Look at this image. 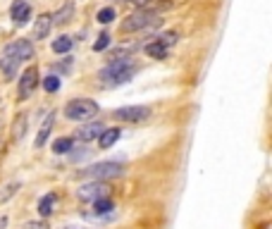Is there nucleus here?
Listing matches in <instances>:
<instances>
[{
    "label": "nucleus",
    "instance_id": "obj_1",
    "mask_svg": "<svg viewBox=\"0 0 272 229\" xmlns=\"http://www.w3.org/2000/svg\"><path fill=\"white\" fill-rule=\"evenodd\" d=\"M134 74H136V67L132 65V57H115V60H108V67L98 76L103 86H119V84L132 81Z\"/></svg>",
    "mask_w": 272,
    "mask_h": 229
},
{
    "label": "nucleus",
    "instance_id": "obj_2",
    "mask_svg": "<svg viewBox=\"0 0 272 229\" xmlns=\"http://www.w3.org/2000/svg\"><path fill=\"white\" fill-rule=\"evenodd\" d=\"M98 103L91 100V98H74L65 105V117L72 119V122H89L98 115Z\"/></svg>",
    "mask_w": 272,
    "mask_h": 229
},
{
    "label": "nucleus",
    "instance_id": "obj_3",
    "mask_svg": "<svg viewBox=\"0 0 272 229\" xmlns=\"http://www.w3.org/2000/svg\"><path fill=\"white\" fill-rule=\"evenodd\" d=\"M122 172H124V165H122V162L105 160V162H96V165L81 170V177H86V179L108 181V179H115V177H122Z\"/></svg>",
    "mask_w": 272,
    "mask_h": 229
},
{
    "label": "nucleus",
    "instance_id": "obj_4",
    "mask_svg": "<svg viewBox=\"0 0 272 229\" xmlns=\"http://www.w3.org/2000/svg\"><path fill=\"white\" fill-rule=\"evenodd\" d=\"M155 22H160V17H158L153 10H139V12L129 14V17L119 24V31H122V34H132V31H141V29L153 27Z\"/></svg>",
    "mask_w": 272,
    "mask_h": 229
},
{
    "label": "nucleus",
    "instance_id": "obj_5",
    "mask_svg": "<svg viewBox=\"0 0 272 229\" xmlns=\"http://www.w3.org/2000/svg\"><path fill=\"white\" fill-rule=\"evenodd\" d=\"M19 55H17V48L14 43H7L3 53H0V72L5 74V79H14L17 76V70H19Z\"/></svg>",
    "mask_w": 272,
    "mask_h": 229
},
{
    "label": "nucleus",
    "instance_id": "obj_6",
    "mask_svg": "<svg viewBox=\"0 0 272 229\" xmlns=\"http://www.w3.org/2000/svg\"><path fill=\"white\" fill-rule=\"evenodd\" d=\"M110 184L108 181H98V179H91L89 184H81L77 191V196L81 201H98V198H105V196H110Z\"/></svg>",
    "mask_w": 272,
    "mask_h": 229
},
{
    "label": "nucleus",
    "instance_id": "obj_7",
    "mask_svg": "<svg viewBox=\"0 0 272 229\" xmlns=\"http://www.w3.org/2000/svg\"><path fill=\"white\" fill-rule=\"evenodd\" d=\"M148 117H151V108H146V105H124V108H117V110H115V119L129 122V124L146 122Z\"/></svg>",
    "mask_w": 272,
    "mask_h": 229
},
{
    "label": "nucleus",
    "instance_id": "obj_8",
    "mask_svg": "<svg viewBox=\"0 0 272 229\" xmlns=\"http://www.w3.org/2000/svg\"><path fill=\"white\" fill-rule=\"evenodd\" d=\"M36 86H38V70H36V67H29V70H24V74H22V79H19V98L22 100H27V98L34 96Z\"/></svg>",
    "mask_w": 272,
    "mask_h": 229
},
{
    "label": "nucleus",
    "instance_id": "obj_9",
    "mask_svg": "<svg viewBox=\"0 0 272 229\" xmlns=\"http://www.w3.org/2000/svg\"><path fill=\"white\" fill-rule=\"evenodd\" d=\"M103 129H105V124H103V122L89 119V122H84V124H81V127L77 129V132H74V139H77V141H81V143H89V141L98 139Z\"/></svg>",
    "mask_w": 272,
    "mask_h": 229
},
{
    "label": "nucleus",
    "instance_id": "obj_10",
    "mask_svg": "<svg viewBox=\"0 0 272 229\" xmlns=\"http://www.w3.org/2000/svg\"><path fill=\"white\" fill-rule=\"evenodd\" d=\"M29 14H31V5H29L27 0H14L12 7H10V17H12V22L17 24V27L27 24Z\"/></svg>",
    "mask_w": 272,
    "mask_h": 229
},
{
    "label": "nucleus",
    "instance_id": "obj_11",
    "mask_svg": "<svg viewBox=\"0 0 272 229\" xmlns=\"http://www.w3.org/2000/svg\"><path fill=\"white\" fill-rule=\"evenodd\" d=\"M50 29H53V17H50V14H41L34 24V34H31V38L43 41V38L50 34Z\"/></svg>",
    "mask_w": 272,
    "mask_h": 229
},
{
    "label": "nucleus",
    "instance_id": "obj_12",
    "mask_svg": "<svg viewBox=\"0 0 272 229\" xmlns=\"http://www.w3.org/2000/svg\"><path fill=\"white\" fill-rule=\"evenodd\" d=\"M119 136H122V129H115V127H112V129H103L100 136H98V146L103 148V151H108L112 143H117Z\"/></svg>",
    "mask_w": 272,
    "mask_h": 229
},
{
    "label": "nucleus",
    "instance_id": "obj_13",
    "mask_svg": "<svg viewBox=\"0 0 272 229\" xmlns=\"http://www.w3.org/2000/svg\"><path fill=\"white\" fill-rule=\"evenodd\" d=\"M72 14H74V3L72 0H67L65 3V7H60L55 14H50L53 17V24H57V27H62V24H67V22L72 19Z\"/></svg>",
    "mask_w": 272,
    "mask_h": 229
},
{
    "label": "nucleus",
    "instance_id": "obj_14",
    "mask_svg": "<svg viewBox=\"0 0 272 229\" xmlns=\"http://www.w3.org/2000/svg\"><path fill=\"white\" fill-rule=\"evenodd\" d=\"M53 115H55V112H50L48 117H46V124H41V129H38V136H36V141H34L36 148H43V143L48 141L50 129H53Z\"/></svg>",
    "mask_w": 272,
    "mask_h": 229
},
{
    "label": "nucleus",
    "instance_id": "obj_15",
    "mask_svg": "<svg viewBox=\"0 0 272 229\" xmlns=\"http://www.w3.org/2000/svg\"><path fill=\"white\" fill-rule=\"evenodd\" d=\"M93 210L96 213H91V215H110V213H115V203L110 201V196H105V198L93 201Z\"/></svg>",
    "mask_w": 272,
    "mask_h": 229
},
{
    "label": "nucleus",
    "instance_id": "obj_16",
    "mask_svg": "<svg viewBox=\"0 0 272 229\" xmlns=\"http://www.w3.org/2000/svg\"><path fill=\"white\" fill-rule=\"evenodd\" d=\"M143 50H146V55H148V57H153V60H165V57H168V46H162L160 41L148 43Z\"/></svg>",
    "mask_w": 272,
    "mask_h": 229
},
{
    "label": "nucleus",
    "instance_id": "obj_17",
    "mask_svg": "<svg viewBox=\"0 0 272 229\" xmlns=\"http://www.w3.org/2000/svg\"><path fill=\"white\" fill-rule=\"evenodd\" d=\"M14 48H17V55L19 60H31L34 57V46L29 38H22V41H14Z\"/></svg>",
    "mask_w": 272,
    "mask_h": 229
},
{
    "label": "nucleus",
    "instance_id": "obj_18",
    "mask_svg": "<svg viewBox=\"0 0 272 229\" xmlns=\"http://www.w3.org/2000/svg\"><path fill=\"white\" fill-rule=\"evenodd\" d=\"M53 205H55V194H46L41 201H38V215L41 217L53 215Z\"/></svg>",
    "mask_w": 272,
    "mask_h": 229
},
{
    "label": "nucleus",
    "instance_id": "obj_19",
    "mask_svg": "<svg viewBox=\"0 0 272 229\" xmlns=\"http://www.w3.org/2000/svg\"><path fill=\"white\" fill-rule=\"evenodd\" d=\"M72 36H60V38H55L53 41V53H57V55H62V53H70L72 50Z\"/></svg>",
    "mask_w": 272,
    "mask_h": 229
},
{
    "label": "nucleus",
    "instance_id": "obj_20",
    "mask_svg": "<svg viewBox=\"0 0 272 229\" xmlns=\"http://www.w3.org/2000/svg\"><path fill=\"white\" fill-rule=\"evenodd\" d=\"M27 127H29V119L24 117V115H19V117L14 119V124H12V136H14V141H22V136H24V132H27Z\"/></svg>",
    "mask_w": 272,
    "mask_h": 229
},
{
    "label": "nucleus",
    "instance_id": "obj_21",
    "mask_svg": "<svg viewBox=\"0 0 272 229\" xmlns=\"http://www.w3.org/2000/svg\"><path fill=\"white\" fill-rule=\"evenodd\" d=\"M72 146H74L72 139H57L55 143H53V153H55V155H67Z\"/></svg>",
    "mask_w": 272,
    "mask_h": 229
},
{
    "label": "nucleus",
    "instance_id": "obj_22",
    "mask_svg": "<svg viewBox=\"0 0 272 229\" xmlns=\"http://www.w3.org/2000/svg\"><path fill=\"white\" fill-rule=\"evenodd\" d=\"M91 153H89V148L86 146H72L70 148V160L72 162H79V160H86Z\"/></svg>",
    "mask_w": 272,
    "mask_h": 229
},
{
    "label": "nucleus",
    "instance_id": "obj_23",
    "mask_svg": "<svg viewBox=\"0 0 272 229\" xmlns=\"http://www.w3.org/2000/svg\"><path fill=\"white\" fill-rule=\"evenodd\" d=\"M43 89L48 91V93H55V91L60 89V76H57V74L46 76V79H43Z\"/></svg>",
    "mask_w": 272,
    "mask_h": 229
},
{
    "label": "nucleus",
    "instance_id": "obj_24",
    "mask_svg": "<svg viewBox=\"0 0 272 229\" xmlns=\"http://www.w3.org/2000/svg\"><path fill=\"white\" fill-rule=\"evenodd\" d=\"M17 189H19V181H12V184H7V186L0 191V203L10 201V198L14 196V191H17Z\"/></svg>",
    "mask_w": 272,
    "mask_h": 229
},
{
    "label": "nucleus",
    "instance_id": "obj_25",
    "mask_svg": "<svg viewBox=\"0 0 272 229\" xmlns=\"http://www.w3.org/2000/svg\"><path fill=\"white\" fill-rule=\"evenodd\" d=\"M98 24H110L112 19H115V10H112V7H103V10H100V12H98Z\"/></svg>",
    "mask_w": 272,
    "mask_h": 229
},
{
    "label": "nucleus",
    "instance_id": "obj_26",
    "mask_svg": "<svg viewBox=\"0 0 272 229\" xmlns=\"http://www.w3.org/2000/svg\"><path fill=\"white\" fill-rule=\"evenodd\" d=\"M108 46H110V34H100V36H98V41L93 43V50L100 53V50H105Z\"/></svg>",
    "mask_w": 272,
    "mask_h": 229
},
{
    "label": "nucleus",
    "instance_id": "obj_27",
    "mask_svg": "<svg viewBox=\"0 0 272 229\" xmlns=\"http://www.w3.org/2000/svg\"><path fill=\"white\" fill-rule=\"evenodd\" d=\"M155 41H160L162 46H168V48H170V46H175V43L179 41V36H177V34H172V31H170V34H160V36H158V38H155Z\"/></svg>",
    "mask_w": 272,
    "mask_h": 229
},
{
    "label": "nucleus",
    "instance_id": "obj_28",
    "mask_svg": "<svg viewBox=\"0 0 272 229\" xmlns=\"http://www.w3.org/2000/svg\"><path fill=\"white\" fill-rule=\"evenodd\" d=\"M22 229H50L46 220H31V222H24Z\"/></svg>",
    "mask_w": 272,
    "mask_h": 229
},
{
    "label": "nucleus",
    "instance_id": "obj_29",
    "mask_svg": "<svg viewBox=\"0 0 272 229\" xmlns=\"http://www.w3.org/2000/svg\"><path fill=\"white\" fill-rule=\"evenodd\" d=\"M129 3H132V5H136V7H143V5H148L151 0H129Z\"/></svg>",
    "mask_w": 272,
    "mask_h": 229
},
{
    "label": "nucleus",
    "instance_id": "obj_30",
    "mask_svg": "<svg viewBox=\"0 0 272 229\" xmlns=\"http://www.w3.org/2000/svg\"><path fill=\"white\" fill-rule=\"evenodd\" d=\"M7 227V217H3V220H0V229H5Z\"/></svg>",
    "mask_w": 272,
    "mask_h": 229
}]
</instances>
